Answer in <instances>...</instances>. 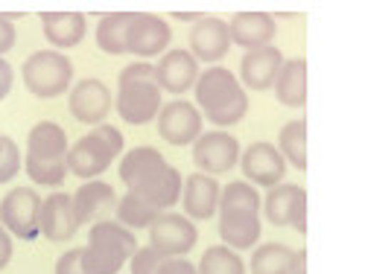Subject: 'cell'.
<instances>
[{
  "label": "cell",
  "mask_w": 365,
  "mask_h": 274,
  "mask_svg": "<svg viewBox=\"0 0 365 274\" xmlns=\"http://www.w3.org/2000/svg\"><path fill=\"white\" fill-rule=\"evenodd\" d=\"M12 260V233L0 225V268H6Z\"/></svg>",
  "instance_id": "cell-38"
},
{
  "label": "cell",
  "mask_w": 365,
  "mask_h": 274,
  "mask_svg": "<svg viewBox=\"0 0 365 274\" xmlns=\"http://www.w3.org/2000/svg\"><path fill=\"white\" fill-rule=\"evenodd\" d=\"M41 204L44 199L36 193V187H15L0 201V225L24 242L36 239L41 236Z\"/></svg>",
  "instance_id": "cell-7"
},
{
  "label": "cell",
  "mask_w": 365,
  "mask_h": 274,
  "mask_svg": "<svg viewBox=\"0 0 365 274\" xmlns=\"http://www.w3.org/2000/svg\"><path fill=\"white\" fill-rule=\"evenodd\" d=\"M220 196L222 187L214 175L193 172L185 178V193H181V204H185V216L193 222H205L220 210Z\"/></svg>",
  "instance_id": "cell-18"
},
{
  "label": "cell",
  "mask_w": 365,
  "mask_h": 274,
  "mask_svg": "<svg viewBox=\"0 0 365 274\" xmlns=\"http://www.w3.org/2000/svg\"><path fill=\"white\" fill-rule=\"evenodd\" d=\"M228 29H231V44L249 53V50L269 47L278 33V23L266 12H240L228 21Z\"/></svg>",
  "instance_id": "cell-22"
},
{
  "label": "cell",
  "mask_w": 365,
  "mask_h": 274,
  "mask_svg": "<svg viewBox=\"0 0 365 274\" xmlns=\"http://www.w3.org/2000/svg\"><path fill=\"white\" fill-rule=\"evenodd\" d=\"M196 242H199V231L185 213L167 210L149 228V246L164 257H187L196 248Z\"/></svg>",
  "instance_id": "cell-8"
},
{
  "label": "cell",
  "mask_w": 365,
  "mask_h": 274,
  "mask_svg": "<svg viewBox=\"0 0 365 274\" xmlns=\"http://www.w3.org/2000/svg\"><path fill=\"white\" fill-rule=\"evenodd\" d=\"M240 140L228 132H205L193 143V164L205 175H225L240 164Z\"/></svg>",
  "instance_id": "cell-12"
},
{
  "label": "cell",
  "mask_w": 365,
  "mask_h": 274,
  "mask_svg": "<svg viewBox=\"0 0 365 274\" xmlns=\"http://www.w3.org/2000/svg\"><path fill=\"white\" fill-rule=\"evenodd\" d=\"M117 193L108 181H85V184L73 193V207H76V219L79 225H97L106 222L111 213H117Z\"/></svg>",
  "instance_id": "cell-17"
},
{
  "label": "cell",
  "mask_w": 365,
  "mask_h": 274,
  "mask_svg": "<svg viewBox=\"0 0 365 274\" xmlns=\"http://www.w3.org/2000/svg\"><path fill=\"white\" fill-rule=\"evenodd\" d=\"M298 251L284 246V242H263L255 248L249 268L252 274H292Z\"/></svg>",
  "instance_id": "cell-27"
},
{
  "label": "cell",
  "mask_w": 365,
  "mask_h": 274,
  "mask_svg": "<svg viewBox=\"0 0 365 274\" xmlns=\"http://www.w3.org/2000/svg\"><path fill=\"white\" fill-rule=\"evenodd\" d=\"M41 29H44V38L56 50H71L85 38L88 21L79 12H44L41 15Z\"/></svg>",
  "instance_id": "cell-24"
},
{
  "label": "cell",
  "mask_w": 365,
  "mask_h": 274,
  "mask_svg": "<svg viewBox=\"0 0 365 274\" xmlns=\"http://www.w3.org/2000/svg\"><path fill=\"white\" fill-rule=\"evenodd\" d=\"M138 196H143L146 201H152L161 213H167L173 204L181 201V193H185V175H181L175 167L164 164L152 172L138 190H132Z\"/></svg>",
  "instance_id": "cell-23"
},
{
  "label": "cell",
  "mask_w": 365,
  "mask_h": 274,
  "mask_svg": "<svg viewBox=\"0 0 365 274\" xmlns=\"http://www.w3.org/2000/svg\"><path fill=\"white\" fill-rule=\"evenodd\" d=\"M260 207H263V199L257 187L249 184V181H231V184L222 187L220 210H257L260 213Z\"/></svg>",
  "instance_id": "cell-32"
},
{
  "label": "cell",
  "mask_w": 365,
  "mask_h": 274,
  "mask_svg": "<svg viewBox=\"0 0 365 274\" xmlns=\"http://www.w3.org/2000/svg\"><path fill=\"white\" fill-rule=\"evenodd\" d=\"M173 41V29L161 15H135L129 23L126 50L138 58H155L164 56V50Z\"/></svg>",
  "instance_id": "cell-14"
},
{
  "label": "cell",
  "mask_w": 365,
  "mask_h": 274,
  "mask_svg": "<svg viewBox=\"0 0 365 274\" xmlns=\"http://www.w3.org/2000/svg\"><path fill=\"white\" fill-rule=\"evenodd\" d=\"M158 216H161V210L132 190H126V196H120L117 201V222L126 225L129 231H143V228L149 231Z\"/></svg>",
  "instance_id": "cell-28"
},
{
  "label": "cell",
  "mask_w": 365,
  "mask_h": 274,
  "mask_svg": "<svg viewBox=\"0 0 365 274\" xmlns=\"http://www.w3.org/2000/svg\"><path fill=\"white\" fill-rule=\"evenodd\" d=\"M193 90H196V105L202 108V117H207V123H214L220 129L240 123L249 111L246 88L222 65H214L205 73H199V82Z\"/></svg>",
  "instance_id": "cell-2"
},
{
  "label": "cell",
  "mask_w": 365,
  "mask_h": 274,
  "mask_svg": "<svg viewBox=\"0 0 365 274\" xmlns=\"http://www.w3.org/2000/svg\"><path fill=\"white\" fill-rule=\"evenodd\" d=\"M132 12H117V15H106L97 23V47L108 56H123L126 50V36H129V23H132Z\"/></svg>",
  "instance_id": "cell-29"
},
{
  "label": "cell",
  "mask_w": 365,
  "mask_h": 274,
  "mask_svg": "<svg viewBox=\"0 0 365 274\" xmlns=\"http://www.w3.org/2000/svg\"><path fill=\"white\" fill-rule=\"evenodd\" d=\"M278 149L295 169H307V123L304 120H289L278 135Z\"/></svg>",
  "instance_id": "cell-30"
},
{
  "label": "cell",
  "mask_w": 365,
  "mask_h": 274,
  "mask_svg": "<svg viewBox=\"0 0 365 274\" xmlns=\"http://www.w3.org/2000/svg\"><path fill=\"white\" fill-rule=\"evenodd\" d=\"M117 155H123V135H120V129H114L108 123L94 126L71 146L68 172H73L76 178H85V181H94L114 164Z\"/></svg>",
  "instance_id": "cell-5"
},
{
  "label": "cell",
  "mask_w": 365,
  "mask_h": 274,
  "mask_svg": "<svg viewBox=\"0 0 365 274\" xmlns=\"http://www.w3.org/2000/svg\"><path fill=\"white\" fill-rule=\"evenodd\" d=\"M199 274H246L240 251H231L228 246H210L199 260Z\"/></svg>",
  "instance_id": "cell-31"
},
{
  "label": "cell",
  "mask_w": 365,
  "mask_h": 274,
  "mask_svg": "<svg viewBox=\"0 0 365 274\" xmlns=\"http://www.w3.org/2000/svg\"><path fill=\"white\" fill-rule=\"evenodd\" d=\"M155 82L167 94H187L199 82V62L190 50H167L155 65Z\"/></svg>",
  "instance_id": "cell-15"
},
{
  "label": "cell",
  "mask_w": 365,
  "mask_h": 274,
  "mask_svg": "<svg viewBox=\"0 0 365 274\" xmlns=\"http://www.w3.org/2000/svg\"><path fill=\"white\" fill-rule=\"evenodd\" d=\"M138 251V236L120 222H97L91 225L88 246L82 248V265L88 274H117Z\"/></svg>",
  "instance_id": "cell-4"
},
{
  "label": "cell",
  "mask_w": 365,
  "mask_h": 274,
  "mask_svg": "<svg viewBox=\"0 0 365 274\" xmlns=\"http://www.w3.org/2000/svg\"><path fill=\"white\" fill-rule=\"evenodd\" d=\"M263 213L269 225L275 228H295L301 236L307 233V193L298 184H284L272 187L266 196H263Z\"/></svg>",
  "instance_id": "cell-9"
},
{
  "label": "cell",
  "mask_w": 365,
  "mask_h": 274,
  "mask_svg": "<svg viewBox=\"0 0 365 274\" xmlns=\"http://www.w3.org/2000/svg\"><path fill=\"white\" fill-rule=\"evenodd\" d=\"M167 260H170V257H164V254H158L152 246H146V248H138V251L132 254L129 271H132V274H161Z\"/></svg>",
  "instance_id": "cell-33"
},
{
  "label": "cell",
  "mask_w": 365,
  "mask_h": 274,
  "mask_svg": "<svg viewBox=\"0 0 365 274\" xmlns=\"http://www.w3.org/2000/svg\"><path fill=\"white\" fill-rule=\"evenodd\" d=\"M164 155L155 149V146H135L129 149L123 158H120V167H117V175L120 181L129 187V190H138L143 181L155 172L158 167H164Z\"/></svg>",
  "instance_id": "cell-25"
},
{
  "label": "cell",
  "mask_w": 365,
  "mask_h": 274,
  "mask_svg": "<svg viewBox=\"0 0 365 274\" xmlns=\"http://www.w3.org/2000/svg\"><path fill=\"white\" fill-rule=\"evenodd\" d=\"M158 135L170 143V146H187V143H196L205 132V117L199 111V105L187 102V100H173V102H164L161 114H158Z\"/></svg>",
  "instance_id": "cell-11"
},
{
  "label": "cell",
  "mask_w": 365,
  "mask_h": 274,
  "mask_svg": "<svg viewBox=\"0 0 365 274\" xmlns=\"http://www.w3.org/2000/svg\"><path fill=\"white\" fill-rule=\"evenodd\" d=\"M281 68H284V53L275 44L260 47V50H249L240 62L242 88H249V90L275 88V79H278Z\"/></svg>",
  "instance_id": "cell-20"
},
{
  "label": "cell",
  "mask_w": 365,
  "mask_h": 274,
  "mask_svg": "<svg viewBox=\"0 0 365 274\" xmlns=\"http://www.w3.org/2000/svg\"><path fill=\"white\" fill-rule=\"evenodd\" d=\"M15 38H18V33H15V21H9L6 15H0V56L9 53V50L15 47Z\"/></svg>",
  "instance_id": "cell-35"
},
{
  "label": "cell",
  "mask_w": 365,
  "mask_h": 274,
  "mask_svg": "<svg viewBox=\"0 0 365 274\" xmlns=\"http://www.w3.org/2000/svg\"><path fill=\"white\" fill-rule=\"evenodd\" d=\"M231 47V29L228 21L222 18H199L190 29V53L196 56V62H207L214 68L222 62L225 53Z\"/></svg>",
  "instance_id": "cell-16"
},
{
  "label": "cell",
  "mask_w": 365,
  "mask_h": 274,
  "mask_svg": "<svg viewBox=\"0 0 365 274\" xmlns=\"http://www.w3.org/2000/svg\"><path fill=\"white\" fill-rule=\"evenodd\" d=\"M4 146H6V135H0V152H4Z\"/></svg>",
  "instance_id": "cell-40"
},
{
  "label": "cell",
  "mask_w": 365,
  "mask_h": 274,
  "mask_svg": "<svg viewBox=\"0 0 365 274\" xmlns=\"http://www.w3.org/2000/svg\"><path fill=\"white\" fill-rule=\"evenodd\" d=\"M12 85H15V70H12L9 62H4V58H0V100L9 97Z\"/></svg>",
  "instance_id": "cell-37"
},
{
  "label": "cell",
  "mask_w": 365,
  "mask_h": 274,
  "mask_svg": "<svg viewBox=\"0 0 365 274\" xmlns=\"http://www.w3.org/2000/svg\"><path fill=\"white\" fill-rule=\"evenodd\" d=\"M41 236L50 242H68L76 231H79V219H76V207H73V196L68 193H53L44 199L41 204Z\"/></svg>",
  "instance_id": "cell-19"
},
{
  "label": "cell",
  "mask_w": 365,
  "mask_h": 274,
  "mask_svg": "<svg viewBox=\"0 0 365 274\" xmlns=\"http://www.w3.org/2000/svg\"><path fill=\"white\" fill-rule=\"evenodd\" d=\"M24 88L38 100H56L73 88V62L58 50H38L21 65Z\"/></svg>",
  "instance_id": "cell-6"
},
{
  "label": "cell",
  "mask_w": 365,
  "mask_h": 274,
  "mask_svg": "<svg viewBox=\"0 0 365 274\" xmlns=\"http://www.w3.org/2000/svg\"><path fill=\"white\" fill-rule=\"evenodd\" d=\"M114 108L120 120H126L132 126H146L152 120H158L164 102H161V88L155 82V65L132 62L129 68L120 70Z\"/></svg>",
  "instance_id": "cell-3"
},
{
  "label": "cell",
  "mask_w": 365,
  "mask_h": 274,
  "mask_svg": "<svg viewBox=\"0 0 365 274\" xmlns=\"http://www.w3.org/2000/svg\"><path fill=\"white\" fill-rule=\"evenodd\" d=\"M292 274H307V251H298V257H295V268H292Z\"/></svg>",
  "instance_id": "cell-39"
},
{
  "label": "cell",
  "mask_w": 365,
  "mask_h": 274,
  "mask_svg": "<svg viewBox=\"0 0 365 274\" xmlns=\"http://www.w3.org/2000/svg\"><path fill=\"white\" fill-rule=\"evenodd\" d=\"M275 97L287 108L307 105V62H304V58H289V62H284V68L275 79Z\"/></svg>",
  "instance_id": "cell-26"
},
{
  "label": "cell",
  "mask_w": 365,
  "mask_h": 274,
  "mask_svg": "<svg viewBox=\"0 0 365 274\" xmlns=\"http://www.w3.org/2000/svg\"><path fill=\"white\" fill-rule=\"evenodd\" d=\"M161 274H199V268L193 263H187L185 257H170L164 263V271Z\"/></svg>",
  "instance_id": "cell-36"
},
{
  "label": "cell",
  "mask_w": 365,
  "mask_h": 274,
  "mask_svg": "<svg viewBox=\"0 0 365 274\" xmlns=\"http://www.w3.org/2000/svg\"><path fill=\"white\" fill-rule=\"evenodd\" d=\"M240 167H242V178L255 187H269L272 190V187L284 184V178H287V158L281 155L278 146H272L266 140L242 149Z\"/></svg>",
  "instance_id": "cell-10"
},
{
  "label": "cell",
  "mask_w": 365,
  "mask_h": 274,
  "mask_svg": "<svg viewBox=\"0 0 365 274\" xmlns=\"http://www.w3.org/2000/svg\"><path fill=\"white\" fill-rule=\"evenodd\" d=\"M111 105H114V94L103 79L85 76L71 88V94H68V108H71L73 120H79V123H85V126H103Z\"/></svg>",
  "instance_id": "cell-13"
},
{
  "label": "cell",
  "mask_w": 365,
  "mask_h": 274,
  "mask_svg": "<svg viewBox=\"0 0 365 274\" xmlns=\"http://www.w3.org/2000/svg\"><path fill=\"white\" fill-rule=\"evenodd\" d=\"M56 274H88L82 265V248H68L56 260Z\"/></svg>",
  "instance_id": "cell-34"
},
{
  "label": "cell",
  "mask_w": 365,
  "mask_h": 274,
  "mask_svg": "<svg viewBox=\"0 0 365 274\" xmlns=\"http://www.w3.org/2000/svg\"><path fill=\"white\" fill-rule=\"evenodd\" d=\"M68 132L53 123L41 120L26 135V155H24V172L33 178V184L58 187L68 178Z\"/></svg>",
  "instance_id": "cell-1"
},
{
  "label": "cell",
  "mask_w": 365,
  "mask_h": 274,
  "mask_svg": "<svg viewBox=\"0 0 365 274\" xmlns=\"http://www.w3.org/2000/svg\"><path fill=\"white\" fill-rule=\"evenodd\" d=\"M263 233L257 210H220V236L231 251L255 248Z\"/></svg>",
  "instance_id": "cell-21"
}]
</instances>
